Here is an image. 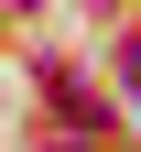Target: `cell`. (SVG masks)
<instances>
[{"mask_svg":"<svg viewBox=\"0 0 141 152\" xmlns=\"http://www.w3.org/2000/svg\"><path fill=\"white\" fill-rule=\"evenodd\" d=\"M119 87H130V98H141V44H119Z\"/></svg>","mask_w":141,"mask_h":152,"instance_id":"cell-1","label":"cell"}]
</instances>
